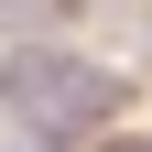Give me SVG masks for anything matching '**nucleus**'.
Wrapping results in <instances>:
<instances>
[{"label": "nucleus", "mask_w": 152, "mask_h": 152, "mask_svg": "<svg viewBox=\"0 0 152 152\" xmlns=\"http://www.w3.org/2000/svg\"><path fill=\"white\" fill-rule=\"evenodd\" d=\"M109 152H152V130H120V141H109Z\"/></svg>", "instance_id": "obj_2"}, {"label": "nucleus", "mask_w": 152, "mask_h": 152, "mask_svg": "<svg viewBox=\"0 0 152 152\" xmlns=\"http://www.w3.org/2000/svg\"><path fill=\"white\" fill-rule=\"evenodd\" d=\"M0 109H11V130H65V141H87V130L120 109V87H109L98 65H76L65 44H22V54H0Z\"/></svg>", "instance_id": "obj_1"}]
</instances>
